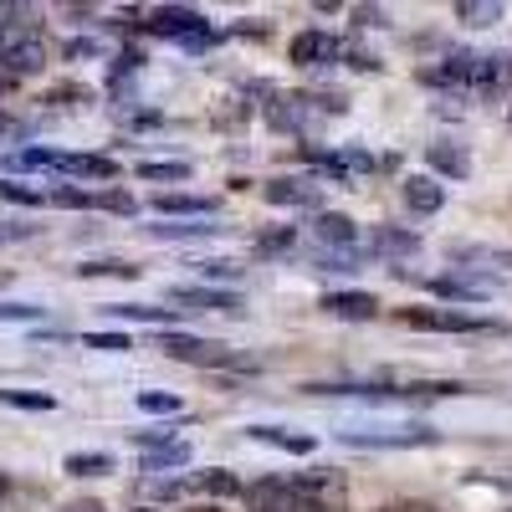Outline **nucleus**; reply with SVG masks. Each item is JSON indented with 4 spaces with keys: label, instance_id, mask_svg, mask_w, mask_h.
Masks as SVG:
<instances>
[{
    "label": "nucleus",
    "instance_id": "obj_19",
    "mask_svg": "<svg viewBox=\"0 0 512 512\" xmlns=\"http://www.w3.org/2000/svg\"><path fill=\"white\" fill-rule=\"evenodd\" d=\"M251 436L256 441H267V446H277V451H292V456H308L318 441L313 436H297V431H277V425H251Z\"/></svg>",
    "mask_w": 512,
    "mask_h": 512
},
{
    "label": "nucleus",
    "instance_id": "obj_16",
    "mask_svg": "<svg viewBox=\"0 0 512 512\" xmlns=\"http://www.w3.org/2000/svg\"><path fill=\"white\" fill-rule=\"evenodd\" d=\"M425 159H431V169H441V175H451V180L472 175V159H466L461 144H431V149H425Z\"/></svg>",
    "mask_w": 512,
    "mask_h": 512
},
{
    "label": "nucleus",
    "instance_id": "obj_18",
    "mask_svg": "<svg viewBox=\"0 0 512 512\" xmlns=\"http://www.w3.org/2000/svg\"><path fill=\"white\" fill-rule=\"evenodd\" d=\"M195 492H205V497H241V477L236 472H226V466H205V472L190 482Z\"/></svg>",
    "mask_w": 512,
    "mask_h": 512
},
{
    "label": "nucleus",
    "instance_id": "obj_10",
    "mask_svg": "<svg viewBox=\"0 0 512 512\" xmlns=\"http://www.w3.org/2000/svg\"><path fill=\"white\" fill-rule=\"evenodd\" d=\"M52 169H62V175H77V180H118V164H113L108 154H57Z\"/></svg>",
    "mask_w": 512,
    "mask_h": 512
},
{
    "label": "nucleus",
    "instance_id": "obj_45",
    "mask_svg": "<svg viewBox=\"0 0 512 512\" xmlns=\"http://www.w3.org/2000/svg\"><path fill=\"white\" fill-rule=\"evenodd\" d=\"M180 512H221L216 502H195V507H180Z\"/></svg>",
    "mask_w": 512,
    "mask_h": 512
},
{
    "label": "nucleus",
    "instance_id": "obj_11",
    "mask_svg": "<svg viewBox=\"0 0 512 512\" xmlns=\"http://www.w3.org/2000/svg\"><path fill=\"white\" fill-rule=\"evenodd\" d=\"M405 205L415 210V216H436V210L446 205V185L431 180V175H410L405 180Z\"/></svg>",
    "mask_w": 512,
    "mask_h": 512
},
{
    "label": "nucleus",
    "instance_id": "obj_4",
    "mask_svg": "<svg viewBox=\"0 0 512 512\" xmlns=\"http://www.w3.org/2000/svg\"><path fill=\"white\" fill-rule=\"evenodd\" d=\"M149 31H159V36H180L190 52H200V47H210V36L205 31V16L200 11H190V6H159L154 16H149Z\"/></svg>",
    "mask_w": 512,
    "mask_h": 512
},
{
    "label": "nucleus",
    "instance_id": "obj_15",
    "mask_svg": "<svg viewBox=\"0 0 512 512\" xmlns=\"http://www.w3.org/2000/svg\"><path fill=\"white\" fill-rule=\"evenodd\" d=\"M175 466H190V446H185V441L154 446V451L139 461V472H149V477H164V472H175Z\"/></svg>",
    "mask_w": 512,
    "mask_h": 512
},
{
    "label": "nucleus",
    "instance_id": "obj_8",
    "mask_svg": "<svg viewBox=\"0 0 512 512\" xmlns=\"http://www.w3.org/2000/svg\"><path fill=\"white\" fill-rule=\"evenodd\" d=\"M287 57H292L297 67H318V62H333V57H338V41H333L328 31H297L292 47H287Z\"/></svg>",
    "mask_w": 512,
    "mask_h": 512
},
{
    "label": "nucleus",
    "instance_id": "obj_25",
    "mask_svg": "<svg viewBox=\"0 0 512 512\" xmlns=\"http://www.w3.org/2000/svg\"><path fill=\"white\" fill-rule=\"evenodd\" d=\"M108 313H118V318H134V323H159V328L169 333V323H175V313H180V308H149V303H128V308H108Z\"/></svg>",
    "mask_w": 512,
    "mask_h": 512
},
{
    "label": "nucleus",
    "instance_id": "obj_9",
    "mask_svg": "<svg viewBox=\"0 0 512 512\" xmlns=\"http://www.w3.org/2000/svg\"><path fill=\"white\" fill-rule=\"evenodd\" d=\"M262 195H267V205H287V210H318V185H308V180H267L262 185Z\"/></svg>",
    "mask_w": 512,
    "mask_h": 512
},
{
    "label": "nucleus",
    "instance_id": "obj_6",
    "mask_svg": "<svg viewBox=\"0 0 512 512\" xmlns=\"http://www.w3.org/2000/svg\"><path fill=\"white\" fill-rule=\"evenodd\" d=\"M328 318H344V323H369L379 313V297L374 292H328L318 303Z\"/></svg>",
    "mask_w": 512,
    "mask_h": 512
},
{
    "label": "nucleus",
    "instance_id": "obj_48",
    "mask_svg": "<svg viewBox=\"0 0 512 512\" xmlns=\"http://www.w3.org/2000/svg\"><path fill=\"white\" fill-rule=\"evenodd\" d=\"M507 118H512V113H507Z\"/></svg>",
    "mask_w": 512,
    "mask_h": 512
},
{
    "label": "nucleus",
    "instance_id": "obj_28",
    "mask_svg": "<svg viewBox=\"0 0 512 512\" xmlns=\"http://www.w3.org/2000/svg\"><path fill=\"white\" fill-rule=\"evenodd\" d=\"M139 410H149V415H175V410H180V395H169V390H164V395H159V390H144V395H139Z\"/></svg>",
    "mask_w": 512,
    "mask_h": 512
},
{
    "label": "nucleus",
    "instance_id": "obj_17",
    "mask_svg": "<svg viewBox=\"0 0 512 512\" xmlns=\"http://www.w3.org/2000/svg\"><path fill=\"white\" fill-rule=\"evenodd\" d=\"M113 466H118V461H113L108 451H72V456L62 461V472H67V477H108Z\"/></svg>",
    "mask_w": 512,
    "mask_h": 512
},
{
    "label": "nucleus",
    "instance_id": "obj_47",
    "mask_svg": "<svg viewBox=\"0 0 512 512\" xmlns=\"http://www.w3.org/2000/svg\"><path fill=\"white\" fill-rule=\"evenodd\" d=\"M0 287H6V272H0Z\"/></svg>",
    "mask_w": 512,
    "mask_h": 512
},
{
    "label": "nucleus",
    "instance_id": "obj_13",
    "mask_svg": "<svg viewBox=\"0 0 512 512\" xmlns=\"http://www.w3.org/2000/svg\"><path fill=\"white\" fill-rule=\"evenodd\" d=\"M313 231H318V241H328V246H338V251H349V256H354V246H359L354 221L338 216V210H323V216L313 221Z\"/></svg>",
    "mask_w": 512,
    "mask_h": 512
},
{
    "label": "nucleus",
    "instance_id": "obj_39",
    "mask_svg": "<svg viewBox=\"0 0 512 512\" xmlns=\"http://www.w3.org/2000/svg\"><path fill=\"white\" fill-rule=\"evenodd\" d=\"M221 226H154V236H210Z\"/></svg>",
    "mask_w": 512,
    "mask_h": 512
},
{
    "label": "nucleus",
    "instance_id": "obj_27",
    "mask_svg": "<svg viewBox=\"0 0 512 512\" xmlns=\"http://www.w3.org/2000/svg\"><path fill=\"white\" fill-rule=\"evenodd\" d=\"M82 349H103V354H123V349H134V344H128V333H82Z\"/></svg>",
    "mask_w": 512,
    "mask_h": 512
},
{
    "label": "nucleus",
    "instance_id": "obj_26",
    "mask_svg": "<svg viewBox=\"0 0 512 512\" xmlns=\"http://www.w3.org/2000/svg\"><path fill=\"white\" fill-rule=\"evenodd\" d=\"M77 272H82V277H123V282H128V277H139L134 262H113V256H108V262H82Z\"/></svg>",
    "mask_w": 512,
    "mask_h": 512
},
{
    "label": "nucleus",
    "instance_id": "obj_33",
    "mask_svg": "<svg viewBox=\"0 0 512 512\" xmlns=\"http://www.w3.org/2000/svg\"><path fill=\"white\" fill-rule=\"evenodd\" d=\"M47 200H52V205H67V210H88V205H93V195H88V190H72V185H57Z\"/></svg>",
    "mask_w": 512,
    "mask_h": 512
},
{
    "label": "nucleus",
    "instance_id": "obj_42",
    "mask_svg": "<svg viewBox=\"0 0 512 512\" xmlns=\"http://www.w3.org/2000/svg\"><path fill=\"white\" fill-rule=\"evenodd\" d=\"M77 57H93V41L82 36V41H67V62H77Z\"/></svg>",
    "mask_w": 512,
    "mask_h": 512
},
{
    "label": "nucleus",
    "instance_id": "obj_41",
    "mask_svg": "<svg viewBox=\"0 0 512 512\" xmlns=\"http://www.w3.org/2000/svg\"><path fill=\"white\" fill-rule=\"evenodd\" d=\"M62 512H108V507H103L98 497H77V502H67Z\"/></svg>",
    "mask_w": 512,
    "mask_h": 512
},
{
    "label": "nucleus",
    "instance_id": "obj_5",
    "mask_svg": "<svg viewBox=\"0 0 512 512\" xmlns=\"http://www.w3.org/2000/svg\"><path fill=\"white\" fill-rule=\"evenodd\" d=\"M47 67V47H41V36H16L0 47V82H16V77H31Z\"/></svg>",
    "mask_w": 512,
    "mask_h": 512
},
{
    "label": "nucleus",
    "instance_id": "obj_44",
    "mask_svg": "<svg viewBox=\"0 0 512 512\" xmlns=\"http://www.w3.org/2000/svg\"><path fill=\"white\" fill-rule=\"evenodd\" d=\"M139 62H144L139 52H118V62H113V72H134Z\"/></svg>",
    "mask_w": 512,
    "mask_h": 512
},
{
    "label": "nucleus",
    "instance_id": "obj_40",
    "mask_svg": "<svg viewBox=\"0 0 512 512\" xmlns=\"http://www.w3.org/2000/svg\"><path fill=\"white\" fill-rule=\"evenodd\" d=\"M77 98L88 103V93H82L77 82H67V88H52V93H47V103H77Z\"/></svg>",
    "mask_w": 512,
    "mask_h": 512
},
{
    "label": "nucleus",
    "instance_id": "obj_38",
    "mask_svg": "<svg viewBox=\"0 0 512 512\" xmlns=\"http://www.w3.org/2000/svg\"><path fill=\"white\" fill-rule=\"evenodd\" d=\"M354 26L364 31V26H390V21H384V11H379V6H354Z\"/></svg>",
    "mask_w": 512,
    "mask_h": 512
},
{
    "label": "nucleus",
    "instance_id": "obj_30",
    "mask_svg": "<svg viewBox=\"0 0 512 512\" xmlns=\"http://www.w3.org/2000/svg\"><path fill=\"white\" fill-rule=\"evenodd\" d=\"M246 118H251V108H246V103L221 98V108H216V123H221V128H246Z\"/></svg>",
    "mask_w": 512,
    "mask_h": 512
},
{
    "label": "nucleus",
    "instance_id": "obj_24",
    "mask_svg": "<svg viewBox=\"0 0 512 512\" xmlns=\"http://www.w3.org/2000/svg\"><path fill=\"white\" fill-rule=\"evenodd\" d=\"M292 246H297V231H292V226H277V231H262V236H256V241H251V251H256V256H287Z\"/></svg>",
    "mask_w": 512,
    "mask_h": 512
},
{
    "label": "nucleus",
    "instance_id": "obj_46",
    "mask_svg": "<svg viewBox=\"0 0 512 512\" xmlns=\"http://www.w3.org/2000/svg\"><path fill=\"white\" fill-rule=\"evenodd\" d=\"M6 497H11V477H6V472H0V502H6Z\"/></svg>",
    "mask_w": 512,
    "mask_h": 512
},
{
    "label": "nucleus",
    "instance_id": "obj_29",
    "mask_svg": "<svg viewBox=\"0 0 512 512\" xmlns=\"http://www.w3.org/2000/svg\"><path fill=\"white\" fill-rule=\"evenodd\" d=\"M93 205L113 210V216H134V195H128V190H103V195H93Z\"/></svg>",
    "mask_w": 512,
    "mask_h": 512
},
{
    "label": "nucleus",
    "instance_id": "obj_2",
    "mask_svg": "<svg viewBox=\"0 0 512 512\" xmlns=\"http://www.w3.org/2000/svg\"><path fill=\"white\" fill-rule=\"evenodd\" d=\"M159 349L180 364H195V369H256V359H246L241 349H226V344H210V338H190V333H164L159 328Z\"/></svg>",
    "mask_w": 512,
    "mask_h": 512
},
{
    "label": "nucleus",
    "instance_id": "obj_34",
    "mask_svg": "<svg viewBox=\"0 0 512 512\" xmlns=\"http://www.w3.org/2000/svg\"><path fill=\"white\" fill-rule=\"evenodd\" d=\"M195 272H200V277H216V282L241 277V267H236V262H226V256H210V262H195Z\"/></svg>",
    "mask_w": 512,
    "mask_h": 512
},
{
    "label": "nucleus",
    "instance_id": "obj_12",
    "mask_svg": "<svg viewBox=\"0 0 512 512\" xmlns=\"http://www.w3.org/2000/svg\"><path fill=\"white\" fill-rule=\"evenodd\" d=\"M241 497L251 512H287V477H262V482L241 487Z\"/></svg>",
    "mask_w": 512,
    "mask_h": 512
},
{
    "label": "nucleus",
    "instance_id": "obj_43",
    "mask_svg": "<svg viewBox=\"0 0 512 512\" xmlns=\"http://www.w3.org/2000/svg\"><path fill=\"white\" fill-rule=\"evenodd\" d=\"M31 226H0V246H11V241H26Z\"/></svg>",
    "mask_w": 512,
    "mask_h": 512
},
{
    "label": "nucleus",
    "instance_id": "obj_37",
    "mask_svg": "<svg viewBox=\"0 0 512 512\" xmlns=\"http://www.w3.org/2000/svg\"><path fill=\"white\" fill-rule=\"evenodd\" d=\"M379 512H441L436 502H420V497H405V502H384Z\"/></svg>",
    "mask_w": 512,
    "mask_h": 512
},
{
    "label": "nucleus",
    "instance_id": "obj_14",
    "mask_svg": "<svg viewBox=\"0 0 512 512\" xmlns=\"http://www.w3.org/2000/svg\"><path fill=\"white\" fill-rule=\"evenodd\" d=\"M369 251H379V256H415L420 236L415 231H395V226H374L369 231Z\"/></svg>",
    "mask_w": 512,
    "mask_h": 512
},
{
    "label": "nucleus",
    "instance_id": "obj_21",
    "mask_svg": "<svg viewBox=\"0 0 512 512\" xmlns=\"http://www.w3.org/2000/svg\"><path fill=\"white\" fill-rule=\"evenodd\" d=\"M420 77L425 82H451V88H466V77H472V52H451L441 67H425Z\"/></svg>",
    "mask_w": 512,
    "mask_h": 512
},
{
    "label": "nucleus",
    "instance_id": "obj_32",
    "mask_svg": "<svg viewBox=\"0 0 512 512\" xmlns=\"http://www.w3.org/2000/svg\"><path fill=\"white\" fill-rule=\"evenodd\" d=\"M0 200H6V205H41L47 195H41V190H26V185H11V180H0Z\"/></svg>",
    "mask_w": 512,
    "mask_h": 512
},
{
    "label": "nucleus",
    "instance_id": "obj_20",
    "mask_svg": "<svg viewBox=\"0 0 512 512\" xmlns=\"http://www.w3.org/2000/svg\"><path fill=\"white\" fill-rule=\"evenodd\" d=\"M154 210L159 216H210L216 200H205V195H154Z\"/></svg>",
    "mask_w": 512,
    "mask_h": 512
},
{
    "label": "nucleus",
    "instance_id": "obj_23",
    "mask_svg": "<svg viewBox=\"0 0 512 512\" xmlns=\"http://www.w3.org/2000/svg\"><path fill=\"white\" fill-rule=\"evenodd\" d=\"M195 169L190 164H180V159H149V164H139V180H164V185H180V180H190Z\"/></svg>",
    "mask_w": 512,
    "mask_h": 512
},
{
    "label": "nucleus",
    "instance_id": "obj_22",
    "mask_svg": "<svg viewBox=\"0 0 512 512\" xmlns=\"http://www.w3.org/2000/svg\"><path fill=\"white\" fill-rule=\"evenodd\" d=\"M456 21H466V26H497L502 6H497V0H456Z\"/></svg>",
    "mask_w": 512,
    "mask_h": 512
},
{
    "label": "nucleus",
    "instance_id": "obj_35",
    "mask_svg": "<svg viewBox=\"0 0 512 512\" xmlns=\"http://www.w3.org/2000/svg\"><path fill=\"white\" fill-rule=\"evenodd\" d=\"M31 134V123L26 118H16V113H0V144H21Z\"/></svg>",
    "mask_w": 512,
    "mask_h": 512
},
{
    "label": "nucleus",
    "instance_id": "obj_7",
    "mask_svg": "<svg viewBox=\"0 0 512 512\" xmlns=\"http://www.w3.org/2000/svg\"><path fill=\"white\" fill-rule=\"evenodd\" d=\"M175 303L190 313H246L236 292H216V287H175Z\"/></svg>",
    "mask_w": 512,
    "mask_h": 512
},
{
    "label": "nucleus",
    "instance_id": "obj_1",
    "mask_svg": "<svg viewBox=\"0 0 512 512\" xmlns=\"http://www.w3.org/2000/svg\"><path fill=\"white\" fill-rule=\"evenodd\" d=\"M349 487L333 466H318V472H303L287 482V512H344Z\"/></svg>",
    "mask_w": 512,
    "mask_h": 512
},
{
    "label": "nucleus",
    "instance_id": "obj_3",
    "mask_svg": "<svg viewBox=\"0 0 512 512\" xmlns=\"http://www.w3.org/2000/svg\"><path fill=\"white\" fill-rule=\"evenodd\" d=\"M405 328H431V333H507V323H487V318H466V313H446V308H400Z\"/></svg>",
    "mask_w": 512,
    "mask_h": 512
},
{
    "label": "nucleus",
    "instance_id": "obj_36",
    "mask_svg": "<svg viewBox=\"0 0 512 512\" xmlns=\"http://www.w3.org/2000/svg\"><path fill=\"white\" fill-rule=\"evenodd\" d=\"M0 318H11V323H36L41 308H31V303H0Z\"/></svg>",
    "mask_w": 512,
    "mask_h": 512
},
{
    "label": "nucleus",
    "instance_id": "obj_31",
    "mask_svg": "<svg viewBox=\"0 0 512 512\" xmlns=\"http://www.w3.org/2000/svg\"><path fill=\"white\" fill-rule=\"evenodd\" d=\"M0 400L16 405V410H52L57 405L52 395H26V390H0Z\"/></svg>",
    "mask_w": 512,
    "mask_h": 512
}]
</instances>
